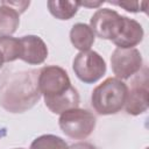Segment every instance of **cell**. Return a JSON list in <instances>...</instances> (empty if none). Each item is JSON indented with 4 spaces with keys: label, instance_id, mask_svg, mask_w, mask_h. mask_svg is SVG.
Segmentation results:
<instances>
[{
    "label": "cell",
    "instance_id": "cell-1",
    "mask_svg": "<svg viewBox=\"0 0 149 149\" xmlns=\"http://www.w3.org/2000/svg\"><path fill=\"white\" fill-rule=\"evenodd\" d=\"M40 70L6 73L0 80V105L10 113L30 109L41 98L38 90Z\"/></svg>",
    "mask_w": 149,
    "mask_h": 149
},
{
    "label": "cell",
    "instance_id": "cell-2",
    "mask_svg": "<svg viewBox=\"0 0 149 149\" xmlns=\"http://www.w3.org/2000/svg\"><path fill=\"white\" fill-rule=\"evenodd\" d=\"M38 90L45 106L55 114L77 108L79 94L71 85L66 71L56 65L44 66L38 73Z\"/></svg>",
    "mask_w": 149,
    "mask_h": 149
},
{
    "label": "cell",
    "instance_id": "cell-3",
    "mask_svg": "<svg viewBox=\"0 0 149 149\" xmlns=\"http://www.w3.org/2000/svg\"><path fill=\"white\" fill-rule=\"evenodd\" d=\"M127 92L128 86L122 80L109 77L92 91V107L100 115L115 114L125 106Z\"/></svg>",
    "mask_w": 149,
    "mask_h": 149
},
{
    "label": "cell",
    "instance_id": "cell-4",
    "mask_svg": "<svg viewBox=\"0 0 149 149\" xmlns=\"http://www.w3.org/2000/svg\"><path fill=\"white\" fill-rule=\"evenodd\" d=\"M62 132L73 140H84L95 128V116L81 108L69 109L61 114L58 120Z\"/></svg>",
    "mask_w": 149,
    "mask_h": 149
},
{
    "label": "cell",
    "instance_id": "cell-5",
    "mask_svg": "<svg viewBox=\"0 0 149 149\" xmlns=\"http://www.w3.org/2000/svg\"><path fill=\"white\" fill-rule=\"evenodd\" d=\"M72 69L79 80L85 84H93L105 74L106 63L97 51H80L73 59Z\"/></svg>",
    "mask_w": 149,
    "mask_h": 149
},
{
    "label": "cell",
    "instance_id": "cell-6",
    "mask_svg": "<svg viewBox=\"0 0 149 149\" xmlns=\"http://www.w3.org/2000/svg\"><path fill=\"white\" fill-rule=\"evenodd\" d=\"M142 55L135 48H116L111 56V66L118 79H128L142 68Z\"/></svg>",
    "mask_w": 149,
    "mask_h": 149
},
{
    "label": "cell",
    "instance_id": "cell-7",
    "mask_svg": "<svg viewBox=\"0 0 149 149\" xmlns=\"http://www.w3.org/2000/svg\"><path fill=\"white\" fill-rule=\"evenodd\" d=\"M148 94V72L147 69H144L142 74H139L133 79L130 87L128 88L125 102L126 112L130 115H140L147 112L149 106Z\"/></svg>",
    "mask_w": 149,
    "mask_h": 149
},
{
    "label": "cell",
    "instance_id": "cell-8",
    "mask_svg": "<svg viewBox=\"0 0 149 149\" xmlns=\"http://www.w3.org/2000/svg\"><path fill=\"white\" fill-rule=\"evenodd\" d=\"M143 35V28L137 21L121 15L111 41L118 48L129 49L137 45L142 41Z\"/></svg>",
    "mask_w": 149,
    "mask_h": 149
},
{
    "label": "cell",
    "instance_id": "cell-9",
    "mask_svg": "<svg viewBox=\"0 0 149 149\" xmlns=\"http://www.w3.org/2000/svg\"><path fill=\"white\" fill-rule=\"evenodd\" d=\"M120 16L118 12L109 8L98 9L91 17L90 28L94 36L102 40H112Z\"/></svg>",
    "mask_w": 149,
    "mask_h": 149
},
{
    "label": "cell",
    "instance_id": "cell-10",
    "mask_svg": "<svg viewBox=\"0 0 149 149\" xmlns=\"http://www.w3.org/2000/svg\"><path fill=\"white\" fill-rule=\"evenodd\" d=\"M20 59L28 64H42L48 57V48L44 41L36 35H27L20 38Z\"/></svg>",
    "mask_w": 149,
    "mask_h": 149
},
{
    "label": "cell",
    "instance_id": "cell-11",
    "mask_svg": "<svg viewBox=\"0 0 149 149\" xmlns=\"http://www.w3.org/2000/svg\"><path fill=\"white\" fill-rule=\"evenodd\" d=\"M94 34L91 30L90 26L85 23H76L72 26L70 30V40L72 45L80 50V51H87L91 49V47L94 43Z\"/></svg>",
    "mask_w": 149,
    "mask_h": 149
},
{
    "label": "cell",
    "instance_id": "cell-12",
    "mask_svg": "<svg viewBox=\"0 0 149 149\" xmlns=\"http://www.w3.org/2000/svg\"><path fill=\"white\" fill-rule=\"evenodd\" d=\"M20 23V13L0 2V37L14 34Z\"/></svg>",
    "mask_w": 149,
    "mask_h": 149
},
{
    "label": "cell",
    "instance_id": "cell-13",
    "mask_svg": "<svg viewBox=\"0 0 149 149\" xmlns=\"http://www.w3.org/2000/svg\"><path fill=\"white\" fill-rule=\"evenodd\" d=\"M49 12L58 20H70L78 10V1H58L50 0L47 2Z\"/></svg>",
    "mask_w": 149,
    "mask_h": 149
},
{
    "label": "cell",
    "instance_id": "cell-14",
    "mask_svg": "<svg viewBox=\"0 0 149 149\" xmlns=\"http://www.w3.org/2000/svg\"><path fill=\"white\" fill-rule=\"evenodd\" d=\"M0 52L2 54L5 62H13L20 58V54H21L20 38L10 37V36H1Z\"/></svg>",
    "mask_w": 149,
    "mask_h": 149
},
{
    "label": "cell",
    "instance_id": "cell-15",
    "mask_svg": "<svg viewBox=\"0 0 149 149\" xmlns=\"http://www.w3.org/2000/svg\"><path fill=\"white\" fill-rule=\"evenodd\" d=\"M66 142L56 135L47 134V135H41L36 137L31 144L30 149H68Z\"/></svg>",
    "mask_w": 149,
    "mask_h": 149
},
{
    "label": "cell",
    "instance_id": "cell-16",
    "mask_svg": "<svg viewBox=\"0 0 149 149\" xmlns=\"http://www.w3.org/2000/svg\"><path fill=\"white\" fill-rule=\"evenodd\" d=\"M112 5H116L120 6L122 8H125L127 12H132V13H139V12H147V5L148 2L143 1V2H137V1H115V2H109Z\"/></svg>",
    "mask_w": 149,
    "mask_h": 149
},
{
    "label": "cell",
    "instance_id": "cell-17",
    "mask_svg": "<svg viewBox=\"0 0 149 149\" xmlns=\"http://www.w3.org/2000/svg\"><path fill=\"white\" fill-rule=\"evenodd\" d=\"M1 3L7 5V6H9V7L14 8V9H15L16 12H19L20 14H21V13H23V12L27 9V7L30 5V2H29V1H7V0L1 1Z\"/></svg>",
    "mask_w": 149,
    "mask_h": 149
},
{
    "label": "cell",
    "instance_id": "cell-18",
    "mask_svg": "<svg viewBox=\"0 0 149 149\" xmlns=\"http://www.w3.org/2000/svg\"><path fill=\"white\" fill-rule=\"evenodd\" d=\"M68 149H97V148L88 142H77V143L70 146Z\"/></svg>",
    "mask_w": 149,
    "mask_h": 149
},
{
    "label": "cell",
    "instance_id": "cell-19",
    "mask_svg": "<svg viewBox=\"0 0 149 149\" xmlns=\"http://www.w3.org/2000/svg\"><path fill=\"white\" fill-rule=\"evenodd\" d=\"M79 6H84V7H99L100 5L104 3V1H78Z\"/></svg>",
    "mask_w": 149,
    "mask_h": 149
},
{
    "label": "cell",
    "instance_id": "cell-20",
    "mask_svg": "<svg viewBox=\"0 0 149 149\" xmlns=\"http://www.w3.org/2000/svg\"><path fill=\"white\" fill-rule=\"evenodd\" d=\"M3 63H5V59H3V56H2V54L0 52V69L2 68V65H3Z\"/></svg>",
    "mask_w": 149,
    "mask_h": 149
},
{
    "label": "cell",
    "instance_id": "cell-21",
    "mask_svg": "<svg viewBox=\"0 0 149 149\" xmlns=\"http://www.w3.org/2000/svg\"><path fill=\"white\" fill-rule=\"evenodd\" d=\"M14 149H24V148H14Z\"/></svg>",
    "mask_w": 149,
    "mask_h": 149
}]
</instances>
